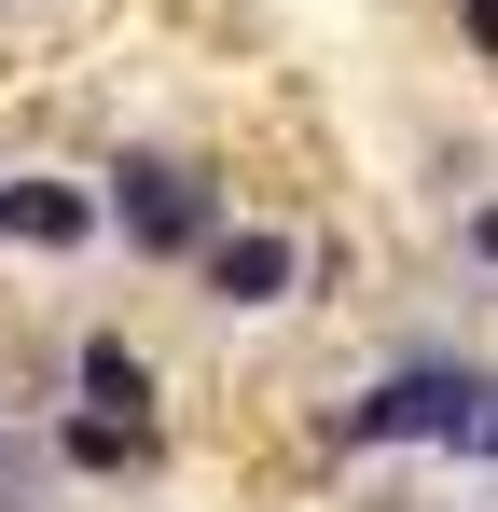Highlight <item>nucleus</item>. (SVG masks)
I'll use <instances>...</instances> for the list:
<instances>
[{"mask_svg":"<svg viewBox=\"0 0 498 512\" xmlns=\"http://www.w3.org/2000/svg\"><path fill=\"white\" fill-rule=\"evenodd\" d=\"M471 485H485V512H498V416H485V443H471Z\"/></svg>","mask_w":498,"mask_h":512,"instance_id":"nucleus-9","label":"nucleus"},{"mask_svg":"<svg viewBox=\"0 0 498 512\" xmlns=\"http://www.w3.org/2000/svg\"><path fill=\"white\" fill-rule=\"evenodd\" d=\"M0 14H14V28H28V14H56V0H0Z\"/></svg>","mask_w":498,"mask_h":512,"instance_id":"nucleus-10","label":"nucleus"},{"mask_svg":"<svg viewBox=\"0 0 498 512\" xmlns=\"http://www.w3.org/2000/svg\"><path fill=\"white\" fill-rule=\"evenodd\" d=\"M443 28H457V56L498 84V0H443Z\"/></svg>","mask_w":498,"mask_h":512,"instance_id":"nucleus-8","label":"nucleus"},{"mask_svg":"<svg viewBox=\"0 0 498 512\" xmlns=\"http://www.w3.org/2000/svg\"><path fill=\"white\" fill-rule=\"evenodd\" d=\"M180 291H194L222 333H277V319H305V305H319V236H305V222H277V208H236Z\"/></svg>","mask_w":498,"mask_h":512,"instance_id":"nucleus-3","label":"nucleus"},{"mask_svg":"<svg viewBox=\"0 0 498 512\" xmlns=\"http://www.w3.org/2000/svg\"><path fill=\"white\" fill-rule=\"evenodd\" d=\"M485 416H498V360H485V346H457V333H388L319 416H305V457H319V471H402V457L471 471Z\"/></svg>","mask_w":498,"mask_h":512,"instance_id":"nucleus-1","label":"nucleus"},{"mask_svg":"<svg viewBox=\"0 0 498 512\" xmlns=\"http://www.w3.org/2000/svg\"><path fill=\"white\" fill-rule=\"evenodd\" d=\"M457 263H471V277H485V291H498V180H485V194H471V208H457Z\"/></svg>","mask_w":498,"mask_h":512,"instance_id":"nucleus-7","label":"nucleus"},{"mask_svg":"<svg viewBox=\"0 0 498 512\" xmlns=\"http://www.w3.org/2000/svg\"><path fill=\"white\" fill-rule=\"evenodd\" d=\"M111 250V208H97V167H56V153H14L0 167V263H83Z\"/></svg>","mask_w":498,"mask_h":512,"instance_id":"nucleus-4","label":"nucleus"},{"mask_svg":"<svg viewBox=\"0 0 498 512\" xmlns=\"http://www.w3.org/2000/svg\"><path fill=\"white\" fill-rule=\"evenodd\" d=\"M42 429H56V471L70 485H166V457H180V429H139V416H97V402H42Z\"/></svg>","mask_w":498,"mask_h":512,"instance_id":"nucleus-6","label":"nucleus"},{"mask_svg":"<svg viewBox=\"0 0 498 512\" xmlns=\"http://www.w3.org/2000/svg\"><path fill=\"white\" fill-rule=\"evenodd\" d=\"M97 167V208H111V263H139V277H194L208 236L249 208V180L208 153V139H180V125H125L111 153H83Z\"/></svg>","mask_w":498,"mask_h":512,"instance_id":"nucleus-2","label":"nucleus"},{"mask_svg":"<svg viewBox=\"0 0 498 512\" xmlns=\"http://www.w3.org/2000/svg\"><path fill=\"white\" fill-rule=\"evenodd\" d=\"M0 167H14V125H0Z\"/></svg>","mask_w":498,"mask_h":512,"instance_id":"nucleus-11","label":"nucleus"},{"mask_svg":"<svg viewBox=\"0 0 498 512\" xmlns=\"http://www.w3.org/2000/svg\"><path fill=\"white\" fill-rule=\"evenodd\" d=\"M56 388H70V402H97V416H139V429H180L166 416V360L139 333H125V319H83L70 346H56Z\"/></svg>","mask_w":498,"mask_h":512,"instance_id":"nucleus-5","label":"nucleus"}]
</instances>
